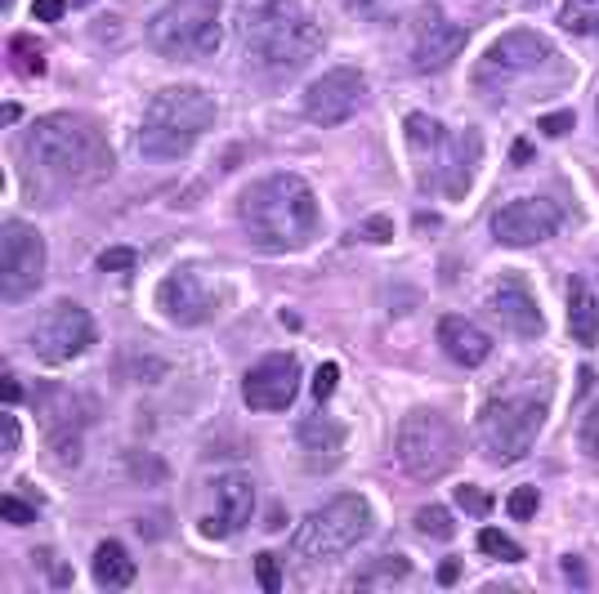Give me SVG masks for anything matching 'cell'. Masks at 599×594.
I'll use <instances>...</instances> for the list:
<instances>
[{
	"label": "cell",
	"mask_w": 599,
	"mask_h": 594,
	"mask_svg": "<svg viewBox=\"0 0 599 594\" xmlns=\"http://www.w3.org/2000/svg\"><path fill=\"white\" fill-rule=\"evenodd\" d=\"M420 153H434V166H425V188L443 193L447 202H461L470 193V180H475V166L484 157V139L479 130H461V134H438L429 147Z\"/></svg>",
	"instance_id": "12"
},
{
	"label": "cell",
	"mask_w": 599,
	"mask_h": 594,
	"mask_svg": "<svg viewBox=\"0 0 599 594\" xmlns=\"http://www.w3.org/2000/svg\"><path fill=\"white\" fill-rule=\"evenodd\" d=\"M45 281V237L28 219H6L0 228V295L6 305L28 300Z\"/></svg>",
	"instance_id": "10"
},
{
	"label": "cell",
	"mask_w": 599,
	"mask_h": 594,
	"mask_svg": "<svg viewBox=\"0 0 599 594\" xmlns=\"http://www.w3.org/2000/svg\"><path fill=\"white\" fill-rule=\"evenodd\" d=\"M215 125V99L202 85H166L143 107L139 153L148 162H180Z\"/></svg>",
	"instance_id": "4"
},
{
	"label": "cell",
	"mask_w": 599,
	"mask_h": 594,
	"mask_svg": "<svg viewBox=\"0 0 599 594\" xmlns=\"http://www.w3.org/2000/svg\"><path fill=\"white\" fill-rule=\"evenodd\" d=\"M0 398H6V407H10V411L23 402V385H19V376H14V371L0 376Z\"/></svg>",
	"instance_id": "38"
},
{
	"label": "cell",
	"mask_w": 599,
	"mask_h": 594,
	"mask_svg": "<svg viewBox=\"0 0 599 594\" xmlns=\"http://www.w3.org/2000/svg\"><path fill=\"white\" fill-rule=\"evenodd\" d=\"M568 336L586 349L599 340V300L586 277H568Z\"/></svg>",
	"instance_id": "22"
},
{
	"label": "cell",
	"mask_w": 599,
	"mask_h": 594,
	"mask_svg": "<svg viewBox=\"0 0 599 594\" xmlns=\"http://www.w3.org/2000/svg\"><path fill=\"white\" fill-rule=\"evenodd\" d=\"M19 116H23V107H19V103H6V121H10V125H14V121H19Z\"/></svg>",
	"instance_id": "45"
},
{
	"label": "cell",
	"mask_w": 599,
	"mask_h": 594,
	"mask_svg": "<svg viewBox=\"0 0 599 594\" xmlns=\"http://www.w3.org/2000/svg\"><path fill=\"white\" fill-rule=\"evenodd\" d=\"M0 10H6V14H14V0H0Z\"/></svg>",
	"instance_id": "46"
},
{
	"label": "cell",
	"mask_w": 599,
	"mask_h": 594,
	"mask_svg": "<svg viewBox=\"0 0 599 594\" xmlns=\"http://www.w3.org/2000/svg\"><path fill=\"white\" fill-rule=\"evenodd\" d=\"M90 572H94V581H99L103 590H121V585L134 581V563H130V554L121 550V541H103V545L94 550V559H90Z\"/></svg>",
	"instance_id": "23"
},
{
	"label": "cell",
	"mask_w": 599,
	"mask_h": 594,
	"mask_svg": "<svg viewBox=\"0 0 599 594\" xmlns=\"http://www.w3.org/2000/svg\"><path fill=\"white\" fill-rule=\"evenodd\" d=\"M0 448H6V452H14V448H19V420H14V416L0 420Z\"/></svg>",
	"instance_id": "42"
},
{
	"label": "cell",
	"mask_w": 599,
	"mask_h": 594,
	"mask_svg": "<svg viewBox=\"0 0 599 594\" xmlns=\"http://www.w3.org/2000/svg\"><path fill=\"white\" fill-rule=\"evenodd\" d=\"M479 550H484L488 559H501V563H519V559H524V550H519L506 532H497V528H484V532H479Z\"/></svg>",
	"instance_id": "29"
},
{
	"label": "cell",
	"mask_w": 599,
	"mask_h": 594,
	"mask_svg": "<svg viewBox=\"0 0 599 594\" xmlns=\"http://www.w3.org/2000/svg\"><path fill=\"white\" fill-rule=\"evenodd\" d=\"M559 224H564V215L550 197H524L493 215V237L501 246H537V242L555 237Z\"/></svg>",
	"instance_id": "15"
},
{
	"label": "cell",
	"mask_w": 599,
	"mask_h": 594,
	"mask_svg": "<svg viewBox=\"0 0 599 594\" xmlns=\"http://www.w3.org/2000/svg\"><path fill=\"white\" fill-rule=\"evenodd\" d=\"M134 259H139V255H134L130 246H108V250L99 255V268H103V273H130Z\"/></svg>",
	"instance_id": "31"
},
{
	"label": "cell",
	"mask_w": 599,
	"mask_h": 594,
	"mask_svg": "<svg viewBox=\"0 0 599 594\" xmlns=\"http://www.w3.org/2000/svg\"><path fill=\"white\" fill-rule=\"evenodd\" d=\"M349 10H354L358 19H380V14L389 10V0H349Z\"/></svg>",
	"instance_id": "40"
},
{
	"label": "cell",
	"mask_w": 599,
	"mask_h": 594,
	"mask_svg": "<svg viewBox=\"0 0 599 594\" xmlns=\"http://www.w3.org/2000/svg\"><path fill=\"white\" fill-rule=\"evenodd\" d=\"M295 393H300V362L291 354H268L242 380V398L251 411H286Z\"/></svg>",
	"instance_id": "17"
},
{
	"label": "cell",
	"mask_w": 599,
	"mask_h": 594,
	"mask_svg": "<svg viewBox=\"0 0 599 594\" xmlns=\"http://www.w3.org/2000/svg\"><path fill=\"white\" fill-rule=\"evenodd\" d=\"M295 442H300V461H305V470H314V474L336 470L341 457H345V429L332 416H323V411L300 420Z\"/></svg>",
	"instance_id": "20"
},
{
	"label": "cell",
	"mask_w": 599,
	"mask_h": 594,
	"mask_svg": "<svg viewBox=\"0 0 599 594\" xmlns=\"http://www.w3.org/2000/svg\"><path fill=\"white\" fill-rule=\"evenodd\" d=\"M528 6H537V0H528Z\"/></svg>",
	"instance_id": "47"
},
{
	"label": "cell",
	"mask_w": 599,
	"mask_h": 594,
	"mask_svg": "<svg viewBox=\"0 0 599 594\" xmlns=\"http://www.w3.org/2000/svg\"><path fill=\"white\" fill-rule=\"evenodd\" d=\"M336 385H341V367H336V362H323L318 376H314V398L327 402V398L336 393Z\"/></svg>",
	"instance_id": "33"
},
{
	"label": "cell",
	"mask_w": 599,
	"mask_h": 594,
	"mask_svg": "<svg viewBox=\"0 0 599 594\" xmlns=\"http://www.w3.org/2000/svg\"><path fill=\"white\" fill-rule=\"evenodd\" d=\"M438 345H443V354L453 358L457 367H479V362H488V354H493V340H488L475 322H466V318H457V314H447V318L438 322Z\"/></svg>",
	"instance_id": "21"
},
{
	"label": "cell",
	"mask_w": 599,
	"mask_h": 594,
	"mask_svg": "<svg viewBox=\"0 0 599 594\" xmlns=\"http://www.w3.org/2000/svg\"><path fill=\"white\" fill-rule=\"evenodd\" d=\"M461 576V563L457 559H447V563H438V585H453Z\"/></svg>",
	"instance_id": "43"
},
{
	"label": "cell",
	"mask_w": 599,
	"mask_h": 594,
	"mask_svg": "<svg viewBox=\"0 0 599 594\" xmlns=\"http://www.w3.org/2000/svg\"><path fill=\"white\" fill-rule=\"evenodd\" d=\"M0 514H6V523H14V528H32L37 523V510L23 501V496H6V501H0Z\"/></svg>",
	"instance_id": "30"
},
{
	"label": "cell",
	"mask_w": 599,
	"mask_h": 594,
	"mask_svg": "<svg viewBox=\"0 0 599 594\" xmlns=\"http://www.w3.org/2000/svg\"><path fill=\"white\" fill-rule=\"evenodd\" d=\"M559 63H564V54H559L546 37L519 28V32L497 37V41L484 50V59H479V68H475V85L510 94V90H524L528 81L541 85Z\"/></svg>",
	"instance_id": "9"
},
{
	"label": "cell",
	"mask_w": 599,
	"mask_h": 594,
	"mask_svg": "<svg viewBox=\"0 0 599 594\" xmlns=\"http://www.w3.org/2000/svg\"><path fill=\"white\" fill-rule=\"evenodd\" d=\"M158 309L175 322V327H206L220 309V295L202 281V273L180 268L158 286Z\"/></svg>",
	"instance_id": "16"
},
{
	"label": "cell",
	"mask_w": 599,
	"mask_h": 594,
	"mask_svg": "<svg viewBox=\"0 0 599 594\" xmlns=\"http://www.w3.org/2000/svg\"><path fill=\"white\" fill-rule=\"evenodd\" d=\"M572 125H577V116H572V112H546V116H541V130H546L550 139H564Z\"/></svg>",
	"instance_id": "37"
},
{
	"label": "cell",
	"mask_w": 599,
	"mask_h": 594,
	"mask_svg": "<svg viewBox=\"0 0 599 594\" xmlns=\"http://www.w3.org/2000/svg\"><path fill=\"white\" fill-rule=\"evenodd\" d=\"M528 157H532L528 143H515V147H510V162H528Z\"/></svg>",
	"instance_id": "44"
},
{
	"label": "cell",
	"mask_w": 599,
	"mask_h": 594,
	"mask_svg": "<svg viewBox=\"0 0 599 594\" xmlns=\"http://www.w3.org/2000/svg\"><path fill=\"white\" fill-rule=\"evenodd\" d=\"M416 532L434 536V541H447L457 532V523H453V514H447L443 505H425V510H416Z\"/></svg>",
	"instance_id": "28"
},
{
	"label": "cell",
	"mask_w": 599,
	"mask_h": 594,
	"mask_svg": "<svg viewBox=\"0 0 599 594\" xmlns=\"http://www.w3.org/2000/svg\"><path fill=\"white\" fill-rule=\"evenodd\" d=\"M10 63L23 72V76H41L45 72V45L37 37H14L10 41Z\"/></svg>",
	"instance_id": "26"
},
{
	"label": "cell",
	"mask_w": 599,
	"mask_h": 594,
	"mask_svg": "<svg viewBox=\"0 0 599 594\" xmlns=\"http://www.w3.org/2000/svg\"><path fill=\"white\" fill-rule=\"evenodd\" d=\"M457 501H461V510H466V514H479V519L493 510V496H488V492H479V488H470V483H466V488H457Z\"/></svg>",
	"instance_id": "34"
},
{
	"label": "cell",
	"mask_w": 599,
	"mask_h": 594,
	"mask_svg": "<svg viewBox=\"0 0 599 594\" xmlns=\"http://www.w3.org/2000/svg\"><path fill=\"white\" fill-rule=\"evenodd\" d=\"M224 23H220V0H171V6L148 23V45L171 63L211 59L220 50Z\"/></svg>",
	"instance_id": "8"
},
{
	"label": "cell",
	"mask_w": 599,
	"mask_h": 594,
	"mask_svg": "<svg viewBox=\"0 0 599 594\" xmlns=\"http://www.w3.org/2000/svg\"><path fill=\"white\" fill-rule=\"evenodd\" d=\"M488 314H493V322H497L506 336H515V340H537V336L546 331V318H541V309H537V300H532V290H528L524 277H501V281L493 286Z\"/></svg>",
	"instance_id": "19"
},
{
	"label": "cell",
	"mask_w": 599,
	"mask_h": 594,
	"mask_svg": "<svg viewBox=\"0 0 599 594\" xmlns=\"http://www.w3.org/2000/svg\"><path fill=\"white\" fill-rule=\"evenodd\" d=\"M255 514V483L246 474H220L215 483H206V510H202V536L211 541H229L237 536Z\"/></svg>",
	"instance_id": "13"
},
{
	"label": "cell",
	"mask_w": 599,
	"mask_h": 594,
	"mask_svg": "<svg viewBox=\"0 0 599 594\" xmlns=\"http://www.w3.org/2000/svg\"><path fill=\"white\" fill-rule=\"evenodd\" d=\"M367 103V76L358 68H332L305 90V116L314 125H341Z\"/></svg>",
	"instance_id": "14"
},
{
	"label": "cell",
	"mask_w": 599,
	"mask_h": 594,
	"mask_svg": "<svg viewBox=\"0 0 599 594\" xmlns=\"http://www.w3.org/2000/svg\"><path fill=\"white\" fill-rule=\"evenodd\" d=\"M412 32H416V45H412L416 72H438V68H447V63L466 50V28L447 23L438 6H420Z\"/></svg>",
	"instance_id": "18"
},
{
	"label": "cell",
	"mask_w": 599,
	"mask_h": 594,
	"mask_svg": "<svg viewBox=\"0 0 599 594\" xmlns=\"http://www.w3.org/2000/svg\"><path fill=\"white\" fill-rule=\"evenodd\" d=\"M537 505H541V496H537V488H515V496H510V519H532L537 514Z\"/></svg>",
	"instance_id": "32"
},
{
	"label": "cell",
	"mask_w": 599,
	"mask_h": 594,
	"mask_svg": "<svg viewBox=\"0 0 599 594\" xmlns=\"http://www.w3.org/2000/svg\"><path fill=\"white\" fill-rule=\"evenodd\" d=\"M559 28L572 37H599V0H564Z\"/></svg>",
	"instance_id": "25"
},
{
	"label": "cell",
	"mask_w": 599,
	"mask_h": 594,
	"mask_svg": "<svg viewBox=\"0 0 599 594\" xmlns=\"http://www.w3.org/2000/svg\"><path fill=\"white\" fill-rule=\"evenodd\" d=\"M255 581H260L268 594L282 590V572H277V559H273V554H260V559H255Z\"/></svg>",
	"instance_id": "35"
},
{
	"label": "cell",
	"mask_w": 599,
	"mask_h": 594,
	"mask_svg": "<svg viewBox=\"0 0 599 594\" xmlns=\"http://www.w3.org/2000/svg\"><path fill=\"white\" fill-rule=\"evenodd\" d=\"M23 153L32 162L37 175L63 184V188H90V184H103L112 175V147L103 139V130L77 112H54V116H41L32 130H28V143Z\"/></svg>",
	"instance_id": "2"
},
{
	"label": "cell",
	"mask_w": 599,
	"mask_h": 594,
	"mask_svg": "<svg viewBox=\"0 0 599 594\" xmlns=\"http://www.w3.org/2000/svg\"><path fill=\"white\" fill-rule=\"evenodd\" d=\"M367 532H372V505L358 492H345V496L327 501L323 510L300 519V528L291 536V554L309 559V563H327V559L349 554Z\"/></svg>",
	"instance_id": "7"
},
{
	"label": "cell",
	"mask_w": 599,
	"mask_h": 594,
	"mask_svg": "<svg viewBox=\"0 0 599 594\" xmlns=\"http://www.w3.org/2000/svg\"><path fill=\"white\" fill-rule=\"evenodd\" d=\"M394 452H398V470L416 483H438L443 474H453L461 461V429L453 424V416L438 407H416L398 420L394 433Z\"/></svg>",
	"instance_id": "5"
},
{
	"label": "cell",
	"mask_w": 599,
	"mask_h": 594,
	"mask_svg": "<svg viewBox=\"0 0 599 594\" xmlns=\"http://www.w3.org/2000/svg\"><path fill=\"white\" fill-rule=\"evenodd\" d=\"M546 424V389L537 385L532 393H497L479 411V438L493 465L524 461Z\"/></svg>",
	"instance_id": "6"
},
{
	"label": "cell",
	"mask_w": 599,
	"mask_h": 594,
	"mask_svg": "<svg viewBox=\"0 0 599 594\" xmlns=\"http://www.w3.org/2000/svg\"><path fill=\"white\" fill-rule=\"evenodd\" d=\"M237 219H242L251 246L264 255H291L318 237V202H314V188L300 175L255 180L237 197Z\"/></svg>",
	"instance_id": "1"
},
{
	"label": "cell",
	"mask_w": 599,
	"mask_h": 594,
	"mask_svg": "<svg viewBox=\"0 0 599 594\" xmlns=\"http://www.w3.org/2000/svg\"><path fill=\"white\" fill-rule=\"evenodd\" d=\"M581 448H586V457H595L599 461V402L586 411V420H581Z\"/></svg>",
	"instance_id": "36"
},
{
	"label": "cell",
	"mask_w": 599,
	"mask_h": 594,
	"mask_svg": "<svg viewBox=\"0 0 599 594\" xmlns=\"http://www.w3.org/2000/svg\"><path fill=\"white\" fill-rule=\"evenodd\" d=\"M407 576H412V563H407L403 554H385L380 563L363 567L349 585H354V590H394V585H403Z\"/></svg>",
	"instance_id": "24"
},
{
	"label": "cell",
	"mask_w": 599,
	"mask_h": 594,
	"mask_svg": "<svg viewBox=\"0 0 599 594\" xmlns=\"http://www.w3.org/2000/svg\"><path fill=\"white\" fill-rule=\"evenodd\" d=\"M94 336H99L94 318L77 300H59V305H50L37 318V327H32V354L45 367H63V362L81 358L94 345Z\"/></svg>",
	"instance_id": "11"
},
{
	"label": "cell",
	"mask_w": 599,
	"mask_h": 594,
	"mask_svg": "<svg viewBox=\"0 0 599 594\" xmlns=\"http://www.w3.org/2000/svg\"><path fill=\"white\" fill-rule=\"evenodd\" d=\"M438 134H443V125H438L434 116H425V112H407V121H403V139H407L412 153H420V147H429Z\"/></svg>",
	"instance_id": "27"
},
{
	"label": "cell",
	"mask_w": 599,
	"mask_h": 594,
	"mask_svg": "<svg viewBox=\"0 0 599 594\" xmlns=\"http://www.w3.org/2000/svg\"><path fill=\"white\" fill-rule=\"evenodd\" d=\"M237 37L255 63L277 72L305 68L323 54V28L300 0H242Z\"/></svg>",
	"instance_id": "3"
},
{
	"label": "cell",
	"mask_w": 599,
	"mask_h": 594,
	"mask_svg": "<svg viewBox=\"0 0 599 594\" xmlns=\"http://www.w3.org/2000/svg\"><path fill=\"white\" fill-rule=\"evenodd\" d=\"M363 233H367L372 242H389V237H394V224H389L385 215H376V219H367V224H363Z\"/></svg>",
	"instance_id": "41"
},
{
	"label": "cell",
	"mask_w": 599,
	"mask_h": 594,
	"mask_svg": "<svg viewBox=\"0 0 599 594\" xmlns=\"http://www.w3.org/2000/svg\"><path fill=\"white\" fill-rule=\"evenodd\" d=\"M63 0H37V6H32V14H37V23H59L63 19Z\"/></svg>",
	"instance_id": "39"
}]
</instances>
